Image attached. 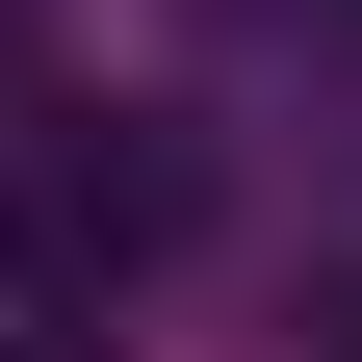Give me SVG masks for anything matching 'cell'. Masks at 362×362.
<instances>
[{
	"label": "cell",
	"instance_id": "obj_1",
	"mask_svg": "<svg viewBox=\"0 0 362 362\" xmlns=\"http://www.w3.org/2000/svg\"><path fill=\"white\" fill-rule=\"evenodd\" d=\"M0 362H129V337H104V310H0Z\"/></svg>",
	"mask_w": 362,
	"mask_h": 362
},
{
	"label": "cell",
	"instance_id": "obj_2",
	"mask_svg": "<svg viewBox=\"0 0 362 362\" xmlns=\"http://www.w3.org/2000/svg\"><path fill=\"white\" fill-rule=\"evenodd\" d=\"M337 362H362V285H337Z\"/></svg>",
	"mask_w": 362,
	"mask_h": 362
}]
</instances>
